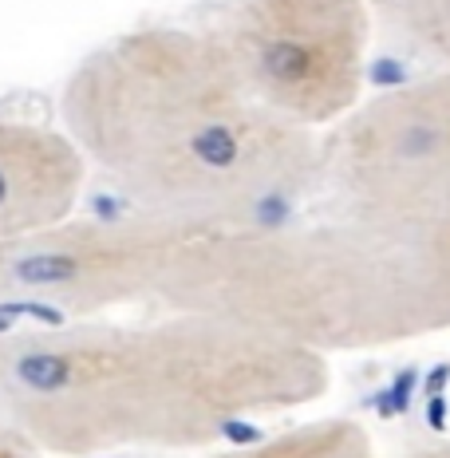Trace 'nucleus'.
Segmentation results:
<instances>
[{"instance_id":"f257e3e1","label":"nucleus","mask_w":450,"mask_h":458,"mask_svg":"<svg viewBox=\"0 0 450 458\" xmlns=\"http://www.w3.org/2000/svg\"><path fill=\"white\" fill-rule=\"evenodd\" d=\"M332 364L237 324H0V419L40 454L214 451L320 403Z\"/></svg>"},{"instance_id":"f03ea898","label":"nucleus","mask_w":450,"mask_h":458,"mask_svg":"<svg viewBox=\"0 0 450 458\" xmlns=\"http://www.w3.org/2000/svg\"><path fill=\"white\" fill-rule=\"evenodd\" d=\"M60 131L135 214L253 225L312 202L320 135L245 88L206 24H142L91 47L60 91Z\"/></svg>"},{"instance_id":"7ed1b4c3","label":"nucleus","mask_w":450,"mask_h":458,"mask_svg":"<svg viewBox=\"0 0 450 458\" xmlns=\"http://www.w3.org/2000/svg\"><path fill=\"white\" fill-rule=\"evenodd\" d=\"M142 304L332 360L446 336L450 273L312 206L253 225L158 217Z\"/></svg>"},{"instance_id":"20e7f679","label":"nucleus","mask_w":450,"mask_h":458,"mask_svg":"<svg viewBox=\"0 0 450 458\" xmlns=\"http://www.w3.org/2000/svg\"><path fill=\"white\" fill-rule=\"evenodd\" d=\"M309 206L450 273V72L363 95L324 131Z\"/></svg>"},{"instance_id":"39448f33","label":"nucleus","mask_w":450,"mask_h":458,"mask_svg":"<svg viewBox=\"0 0 450 458\" xmlns=\"http://www.w3.org/2000/svg\"><path fill=\"white\" fill-rule=\"evenodd\" d=\"M273 114L312 135L363 99L376 16L368 0H229L206 24Z\"/></svg>"},{"instance_id":"423d86ee","label":"nucleus","mask_w":450,"mask_h":458,"mask_svg":"<svg viewBox=\"0 0 450 458\" xmlns=\"http://www.w3.org/2000/svg\"><path fill=\"white\" fill-rule=\"evenodd\" d=\"M83 182L88 162L60 127L0 119V242L68 222Z\"/></svg>"},{"instance_id":"0eeeda50","label":"nucleus","mask_w":450,"mask_h":458,"mask_svg":"<svg viewBox=\"0 0 450 458\" xmlns=\"http://www.w3.org/2000/svg\"><path fill=\"white\" fill-rule=\"evenodd\" d=\"M198 458H371V435L356 419H309L233 446H214Z\"/></svg>"},{"instance_id":"6e6552de","label":"nucleus","mask_w":450,"mask_h":458,"mask_svg":"<svg viewBox=\"0 0 450 458\" xmlns=\"http://www.w3.org/2000/svg\"><path fill=\"white\" fill-rule=\"evenodd\" d=\"M376 32H387L427 72H450V0H368Z\"/></svg>"},{"instance_id":"1a4fd4ad","label":"nucleus","mask_w":450,"mask_h":458,"mask_svg":"<svg viewBox=\"0 0 450 458\" xmlns=\"http://www.w3.org/2000/svg\"><path fill=\"white\" fill-rule=\"evenodd\" d=\"M0 458H44V454L36 451L16 427H8L4 419H0Z\"/></svg>"},{"instance_id":"9d476101","label":"nucleus","mask_w":450,"mask_h":458,"mask_svg":"<svg viewBox=\"0 0 450 458\" xmlns=\"http://www.w3.org/2000/svg\"><path fill=\"white\" fill-rule=\"evenodd\" d=\"M399 458H450V443H427V446H411Z\"/></svg>"}]
</instances>
